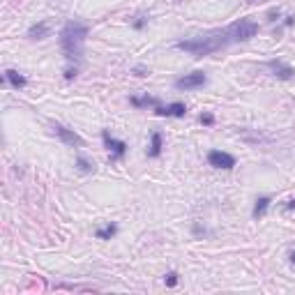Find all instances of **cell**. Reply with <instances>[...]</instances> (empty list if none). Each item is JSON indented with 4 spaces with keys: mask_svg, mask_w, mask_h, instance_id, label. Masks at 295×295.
<instances>
[{
    "mask_svg": "<svg viewBox=\"0 0 295 295\" xmlns=\"http://www.w3.org/2000/svg\"><path fill=\"white\" fill-rule=\"evenodd\" d=\"M251 3H256V0H251Z\"/></svg>",
    "mask_w": 295,
    "mask_h": 295,
    "instance_id": "603a6c76",
    "label": "cell"
},
{
    "mask_svg": "<svg viewBox=\"0 0 295 295\" xmlns=\"http://www.w3.org/2000/svg\"><path fill=\"white\" fill-rule=\"evenodd\" d=\"M49 32H51V26L46 21H39V23H35V26H30L28 28V39H44V37H49Z\"/></svg>",
    "mask_w": 295,
    "mask_h": 295,
    "instance_id": "30bf717a",
    "label": "cell"
},
{
    "mask_svg": "<svg viewBox=\"0 0 295 295\" xmlns=\"http://www.w3.org/2000/svg\"><path fill=\"white\" fill-rule=\"evenodd\" d=\"M164 281H166V286H171V288H173V286L178 284V272H168V275L164 277Z\"/></svg>",
    "mask_w": 295,
    "mask_h": 295,
    "instance_id": "e0dca14e",
    "label": "cell"
},
{
    "mask_svg": "<svg viewBox=\"0 0 295 295\" xmlns=\"http://www.w3.org/2000/svg\"><path fill=\"white\" fill-rule=\"evenodd\" d=\"M88 23L78 21V18H69L67 23L60 30V49H62V55L69 65H78L83 60V46H86L88 39Z\"/></svg>",
    "mask_w": 295,
    "mask_h": 295,
    "instance_id": "7a4b0ae2",
    "label": "cell"
},
{
    "mask_svg": "<svg viewBox=\"0 0 295 295\" xmlns=\"http://www.w3.org/2000/svg\"><path fill=\"white\" fill-rule=\"evenodd\" d=\"M270 203H272V198L270 196H258L256 198V205H254V212H251V217L254 219H263V217L267 215V207H270Z\"/></svg>",
    "mask_w": 295,
    "mask_h": 295,
    "instance_id": "8fae6325",
    "label": "cell"
},
{
    "mask_svg": "<svg viewBox=\"0 0 295 295\" xmlns=\"http://www.w3.org/2000/svg\"><path fill=\"white\" fill-rule=\"evenodd\" d=\"M207 83L205 72H192V74H184V76L175 78V88L178 90H198Z\"/></svg>",
    "mask_w": 295,
    "mask_h": 295,
    "instance_id": "5b68a950",
    "label": "cell"
},
{
    "mask_svg": "<svg viewBox=\"0 0 295 295\" xmlns=\"http://www.w3.org/2000/svg\"><path fill=\"white\" fill-rule=\"evenodd\" d=\"M115 233H118V226H115V224H109V226H104V228H97V230H95V238H97V240H111Z\"/></svg>",
    "mask_w": 295,
    "mask_h": 295,
    "instance_id": "5bb4252c",
    "label": "cell"
},
{
    "mask_svg": "<svg viewBox=\"0 0 295 295\" xmlns=\"http://www.w3.org/2000/svg\"><path fill=\"white\" fill-rule=\"evenodd\" d=\"M155 113L159 118H184L187 115V106L182 101H173V104H166V106H157Z\"/></svg>",
    "mask_w": 295,
    "mask_h": 295,
    "instance_id": "ba28073f",
    "label": "cell"
},
{
    "mask_svg": "<svg viewBox=\"0 0 295 295\" xmlns=\"http://www.w3.org/2000/svg\"><path fill=\"white\" fill-rule=\"evenodd\" d=\"M286 210H288V212H290V210H295V198H290V201L286 203Z\"/></svg>",
    "mask_w": 295,
    "mask_h": 295,
    "instance_id": "44dd1931",
    "label": "cell"
},
{
    "mask_svg": "<svg viewBox=\"0 0 295 295\" xmlns=\"http://www.w3.org/2000/svg\"><path fill=\"white\" fill-rule=\"evenodd\" d=\"M76 168L81 171V173H92V171H95V164H92L90 159H86L83 155H78L76 157Z\"/></svg>",
    "mask_w": 295,
    "mask_h": 295,
    "instance_id": "9a60e30c",
    "label": "cell"
},
{
    "mask_svg": "<svg viewBox=\"0 0 295 295\" xmlns=\"http://www.w3.org/2000/svg\"><path fill=\"white\" fill-rule=\"evenodd\" d=\"M129 104L136 106V109H143V106H152V109H157L159 104V99L157 97H150V95H143V97H129Z\"/></svg>",
    "mask_w": 295,
    "mask_h": 295,
    "instance_id": "7c38bea8",
    "label": "cell"
},
{
    "mask_svg": "<svg viewBox=\"0 0 295 295\" xmlns=\"http://www.w3.org/2000/svg\"><path fill=\"white\" fill-rule=\"evenodd\" d=\"M207 164L215 166V168L230 171V168H235V157L224 150H210L207 152Z\"/></svg>",
    "mask_w": 295,
    "mask_h": 295,
    "instance_id": "8992f818",
    "label": "cell"
},
{
    "mask_svg": "<svg viewBox=\"0 0 295 295\" xmlns=\"http://www.w3.org/2000/svg\"><path fill=\"white\" fill-rule=\"evenodd\" d=\"M198 120H201V124H207V127H210V124L215 122V115H212V113H201V118H198Z\"/></svg>",
    "mask_w": 295,
    "mask_h": 295,
    "instance_id": "ac0fdd59",
    "label": "cell"
},
{
    "mask_svg": "<svg viewBox=\"0 0 295 295\" xmlns=\"http://www.w3.org/2000/svg\"><path fill=\"white\" fill-rule=\"evenodd\" d=\"M101 141H104V148L111 152V159H122L127 155V143L115 138L109 129H101Z\"/></svg>",
    "mask_w": 295,
    "mask_h": 295,
    "instance_id": "277c9868",
    "label": "cell"
},
{
    "mask_svg": "<svg viewBox=\"0 0 295 295\" xmlns=\"http://www.w3.org/2000/svg\"><path fill=\"white\" fill-rule=\"evenodd\" d=\"M3 83H9L12 88H26L28 86V78L23 76V74H18L16 69H5V74H3Z\"/></svg>",
    "mask_w": 295,
    "mask_h": 295,
    "instance_id": "9c48e42d",
    "label": "cell"
},
{
    "mask_svg": "<svg viewBox=\"0 0 295 295\" xmlns=\"http://www.w3.org/2000/svg\"><path fill=\"white\" fill-rule=\"evenodd\" d=\"M76 74H78V65H69V67L65 69V78H67V81H72Z\"/></svg>",
    "mask_w": 295,
    "mask_h": 295,
    "instance_id": "2e32d148",
    "label": "cell"
},
{
    "mask_svg": "<svg viewBox=\"0 0 295 295\" xmlns=\"http://www.w3.org/2000/svg\"><path fill=\"white\" fill-rule=\"evenodd\" d=\"M258 32V23L251 18H238L230 26L219 28V30H210L205 35L198 37H189V39H178L175 49L184 51V53L194 55V58H205L210 53L226 49L230 44H240V41H249L251 37H256Z\"/></svg>",
    "mask_w": 295,
    "mask_h": 295,
    "instance_id": "6da1fadb",
    "label": "cell"
},
{
    "mask_svg": "<svg viewBox=\"0 0 295 295\" xmlns=\"http://www.w3.org/2000/svg\"><path fill=\"white\" fill-rule=\"evenodd\" d=\"M161 148H164V141H161V134L159 132H152L150 136V148H148V157H159L161 155Z\"/></svg>",
    "mask_w": 295,
    "mask_h": 295,
    "instance_id": "4fadbf2b",
    "label": "cell"
},
{
    "mask_svg": "<svg viewBox=\"0 0 295 295\" xmlns=\"http://www.w3.org/2000/svg\"><path fill=\"white\" fill-rule=\"evenodd\" d=\"M265 67L272 72V76L281 78V81H288V78L295 76V69L290 67V65H286L284 60H267Z\"/></svg>",
    "mask_w": 295,
    "mask_h": 295,
    "instance_id": "52a82bcc",
    "label": "cell"
},
{
    "mask_svg": "<svg viewBox=\"0 0 295 295\" xmlns=\"http://www.w3.org/2000/svg\"><path fill=\"white\" fill-rule=\"evenodd\" d=\"M143 26H145V18H143V16H138V21H134V28H138V30H141Z\"/></svg>",
    "mask_w": 295,
    "mask_h": 295,
    "instance_id": "ffe728a7",
    "label": "cell"
},
{
    "mask_svg": "<svg viewBox=\"0 0 295 295\" xmlns=\"http://www.w3.org/2000/svg\"><path fill=\"white\" fill-rule=\"evenodd\" d=\"M51 129H53V134L60 138V141L65 143V145H72V148H86V141H83V136H78L74 129L65 127V124L60 122H53L51 124Z\"/></svg>",
    "mask_w": 295,
    "mask_h": 295,
    "instance_id": "3957f363",
    "label": "cell"
},
{
    "mask_svg": "<svg viewBox=\"0 0 295 295\" xmlns=\"http://www.w3.org/2000/svg\"><path fill=\"white\" fill-rule=\"evenodd\" d=\"M288 258H290V263L295 265V249H290V254H288Z\"/></svg>",
    "mask_w": 295,
    "mask_h": 295,
    "instance_id": "7402d4cb",
    "label": "cell"
},
{
    "mask_svg": "<svg viewBox=\"0 0 295 295\" xmlns=\"http://www.w3.org/2000/svg\"><path fill=\"white\" fill-rule=\"evenodd\" d=\"M134 74H136V76H148V74H150V69H145V67H134Z\"/></svg>",
    "mask_w": 295,
    "mask_h": 295,
    "instance_id": "d6986e66",
    "label": "cell"
}]
</instances>
